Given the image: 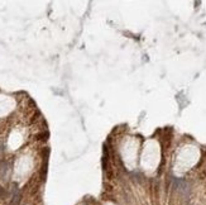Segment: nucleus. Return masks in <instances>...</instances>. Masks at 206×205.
Listing matches in <instances>:
<instances>
[{
  "instance_id": "f257e3e1",
  "label": "nucleus",
  "mask_w": 206,
  "mask_h": 205,
  "mask_svg": "<svg viewBox=\"0 0 206 205\" xmlns=\"http://www.w3.org/2000/svg\"><path fill=\"white\" fill-rule=\"evenodd\" d=\"M175 188L176 190L178 191L182 196H189V194H190V185L187 184L185 180L182 179H176L175 180Z\"/></svg>"
},
{
  "instance_id": "f03ea898",
  "label": "nucleus",
  "mask_w": 206,
  "mask_h": 205,
  "mask_svg": "<svg viewBox=\"0 0 206 205\" xmlns=\"http://www.w3.org/2000/svg\"><path fill=\"white\" fill-rule=\"evenodd\" d=\"M20 200H22V194L18 191L17 194L13 195L12 201H10V204H9V205H19V204H20Z\"/></svg>"
},
{
  "instance_id": "7ed1b4c3",
  "label": "nucleus",
  "mask_w": 206,
  "mask_h": 205,
  "mask_svg": "<svg viewBox=\"0 0 206 205\" xmlns=\"http://www.w3.org/2000/svg\"><path fill=\"white\" fill-rule=\"evenodd\" d=\"M5 196V190L3 188H0V199H3Z\"/></svg>"
}]
</instances>
